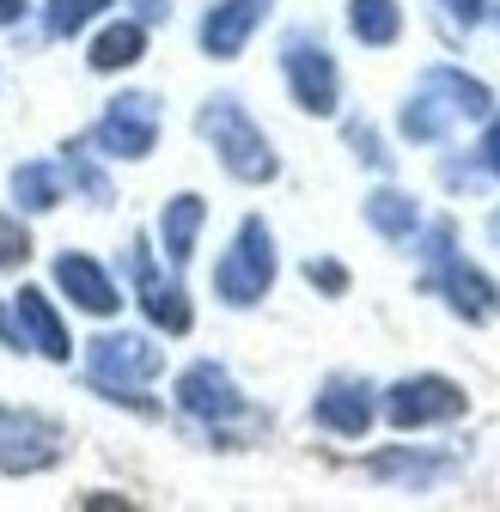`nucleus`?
Wrapping results in <instances>:
<instances>
[{"instance_id": "13", "label": "nucleus", "mask_w": 500, "mask_h": 512, "mask_svg": "<svg viewBox=\"0 0 500 512\" xmlns=\"http://www.w3.org/2000/svg\"><path fill=\"white\" fill-rule=\"evenodd\" d=\"M55 281L68 287V299H74V305H86L92 317H110V311L122 305V299H116V287H110V275L92 263V256H80V250H68V256L55 263Z\"/></svg>"}, {"instance_id": "6", "label": "nucleus", "mask_w": 500, "mask_h": 512, "mask_svg": "<svg viewBox=\"0 0 500 512\" xmlns=\"http://www.w3.org/2000/svg\"><path fill=\"white\" fill-rule=\"evenodd\" d=\"M92 141L110 153V159H147L153 141H159V104L147 92H129V98H116L104 110V122L92 128Z\"/></svg>"}, {"instance_id": "7", "label": "nucleus", "mask_w": 500, "mask_h": 512, "mask_svg": "<svg viewBox=\"0 0 500 512\" xmlns=\"http://www.w3.org/2000/svg\"><path fill=\"white\" fill-rule=\"evenodd\" d=\"M385 415L397 427H433V421L464 415V391H458L452 378H403L397 391L385 397Z\"/></svg>"}, {"instance_id": "26", "label": "nucleus", "mask_w": 500, "mask_h": 512, "mask_svg": "<svg viewBox=\"0 0 500 512\" xmlns=\"http://www.w3.org/2000/svg\"><path fill=\"white\" fill-rule=\"evenodd\" d=\"M135 7H141V19H165V13H171V0H135Z\"/></svg>"}, {"instance_id": "9", "label": "nucleus", "mask_w": 500, "mask_h": 512, "mask_svg": "<svg viewBox=\"0 0 500 512\" xmlns=\"http://www.w3.org/2000/svg\"><path fill=\"white\" fill-rule=\"evenodd\" d=\"M129 263H135V281H141V305H147V317H153L159 330L183 336V330H190V299H183V287L159 281V269H153V256H147L141 238L129 244Z\"/></svg>"}, {"instance_id": "17", "label": "nucleus", "mask_w": 500, "mask_h": 512, "mask_svg": "<svg viewBox=\"0 0 500 512\" xmlns=\"http://www.w3.org/2000/svg\"><path fill=\"white\" fill-rule=\"evenodd\" d=\"M348 25L360 43H397V31H403L397 0H348Z\"/></svg>"}, {"instance_id": "4", "label": "nucleus", "mask_w": 500, "mask_h": 512, "mask_svg": "<svg viewBox=\"0 0 500 512\" xmlns=\"http://www.w3.org/2000/svg\"><path fill=\"white\" fill-rule=\"evenodd\" d=\"M86 366H92V384H98V391H110V397H122V403L147 409V403L135 397V384H147V378L159 372V348L141 342V336H98L92 354H86Z\"/></svg>"}, {"instance_id": "23", "label": "nucleus", "mask_w": 500, "mask_h": 512, "mask_svg": "<svg viewBox=\"0 0 500 512\" xmlns=\"http://www.w3.org/2000/svg\"><path fill=\"white\" fill-rule=\"evenodd\" d=\"M311 281H318V287H330V293H342V287H348V275H342L336 263H311Z\"/></svg>"}, {"instance_id": "20", "label": "nucleus", "mask_w": 500, "mask_h": 512, "mask_svg": "<svg viewBox=\"0 0 500 512\" xmlns=\"http://www.w3.org/2000/svg\"><path fill=\"white\" fill-rule=\"evenodd\" d=\"M13 196H19L25 208H55V202H61L55 165H19V171H13Z\"/></svg>"}, {"instance_id": "5", "label": "nucleus", "mask_w": 500, "mask_h": 512, "mask_svg": "<svg viewBox=\"0 0 500 512\" xmlns=\"http://www.w3.org/2000/svg\"><path fill=\"white\" fill-rule=\"evenodd\" d=\"M61 458V427L37 409H0V476H31Z\"/></svg>"}, {"instance_id": "10", "label": "nucleus", "mask_w": 500, "mask_h": 512, "mask_svg": "<svg viewBox=\"0 0 500 512\" xmlns=\"http://www.w3.org/2000/svg\"><path fill=\"white\" fill-rule=\"evenodd\" d=\"M177 403L190 409V415H202V421H226V415L244 409L238 391H232V378H226L214 360H202V366H190V372L177 378Z\"/></svg>"}, {"instance_id": "1", "label": "nucleus", "mask_w": 500, "mask_h": 512, "mask_svg": "<svg viewBox=\"0 0 500 512\" xmlns=\"http://www.w3.org/2000/svg\"><path fill=\"white\" fill-rule=\"evenodd\" d=\"M202 135L214 141V153H220V165L232 177H244V183H269L275 177V153L263 141V128L244 116L238 98H208L202 104Z\"/></svg>"}, {"instance_id": "15", "label": "nucleus", "mask_w": 500, "mask_h": 512, "mask_svg": "<svg viewBox=\"0 0 500 512\" xmlns=\"http://www.w3.org/2000/svg\"><path fill=\"white\" fill-rule=\"evenodd\" d=\"M13 305H19V324H25V336L37 342V354H49V360H68V330H61L55 305H49L37 287H25Z\"/></svg>"}, {"instance_id": "22", "label": "nucleus", "mask_w": 500, "mask_h": 512, "mask_svg": "<svg viewBox=\"0 0 500 512\" xmlns=\"http://www.w3.org/2000/svg\"><path fill=\"white\" fill-rule=\"evenodd\" d=\"M25 256H31V232H25L19 220L0 214V269H19Z\"/></svg>"}, {"instance_id": "16", "label": "nucleus", "mask_w": 500, "mask_h": 512, "mask_svg": "<svg viewBox=\"0 0 500 512\" xmlns=\"http://www.w3.org/2000/svg\"><path fill=\"white\" fill-rule=\"evenodd\" d=\"M196 232H202V196H177L159 220V238H165V256L171 263H190L196 250Z\"/></svg>"}, {"instance_id": "3", "label": "nucleus", "mask_w": 500, "mask_h": 512, "mask_svg": "<svg viewBox=\"0 0 500 512\" xmlns=\"http://www.w3.org/2000/svg\"><path fill=\"white\" fill-rule=\"evenodd\" d=\"M275 281V244H269V226L263 220H244L232 250L220 256V269H214V287L226 305H257Z\"/></svg>"}, {"instance_id": "12", "label": "nucleus", "mask_w": 500, "mask_h": 512, "mask_svg": "<svg viewBox=\"0 0 500 512\" xmlns=\"http://www.w3.org/2000/svg\"><path fill=\"white\" fill-rule=\"evenodd\" d=\"M433 244H440L433 256H440V287L452 293V305H458L464 317H476V324H482V317H494V287H488L476 269H464V263H452V256H446V244H452V226H440V232H433Z\"/></svg>"}, {"instance_id": "21", "label": "nucleus", "mask_w": 500, "mask_h": 512, "mask_svg": "<svg viewBox=\"0 0 500 512\" xmlns=\"http://www.w3.org/2000/svg\"><path fill=\"white\" fill-rule=\"evenodd\" d=\"M110 0H49V37H74L80 25H92Z\"/></svg>"}, {"instance_id": "19", "label": "nucleus", "mask_w": 500, "mask_h": 512, "mask_svg": "<svg viewBox=\"0 0 500 512\" xmlns=\"http://www.w3.org/2000/svg\"><path fill=\"white\" fill-rule=\"evenodd\" d=\"M366 220L379 226L385 238H409L421 214H415V202H409V196H397V189H379V196L366 202Z\"/></svg>"}, {"instance_id": "28", "label": "nucleus", "mask_w": 500, "mask_h": 512, "mask_svg": "<svg viewBox=\"0 0 500 512\" xmlns=\"http://www.w3.org/2000/svg\"><path fill=\"white\" fill-rule=\"evenodd\" d=\"M494 238H500V214H494Z\"/></svg>"}, {"instance_id": "25", "label": "nucleus", "mask_w": 500, "mask_h": 512, "mask_svg": "<svg viewBox=\"0 0 500 512\" xmlns=\"http://www.w3.org/2000/svg\"><path fill=\"white\" fill-rule=\"evenodd\" d=\"M452 13H458V25H476L482 19V0H452Z\"/></svg>"}, {"instance_id": "8", "label": "nucleus", "mask_w": 500, "mask_h": 512, "mask_svg": "<svg viewBox=\"0 0 500 512\" xmlns=\"http://www.w3.org/2000/svg\"><path fill=\"white\" fill-rule=\"evenodd\" d=\"M287 86L293 98L311 110V116H330L336 110V61L318 49V43H305V37H287Z\"/></svg>"}, {"instance_id": "24", "label": "nucleus", "mask_w": 500, "mask_h": 512, "mask_svg": "<svg viewBox=\"0 0 500 512\" xmlns=\"http://www.w3.org/2000/svg\"><path fill=\"white\" fill-rule=\"evenodd\" d=\"M482 153H488V171H500V116H494V128H488V141H482Z\"/></svg>"}, {"instance_id": "18", "label": "nucleus", "mask_w": 500, "mask_h": 512, "mask_svg": "<svg viewBox=\"0 0 500 512\" xmlns=\"http://www.w3.org/2000/svg\"><path fill=\"white\" fill-rule=\"evenodd\" d=\"M141 49H147V31L141 25H110L92 43V68L98 74H116V68H129V61H141Z\"/></svg>"}, {"instance_id": "2", "label": "nucleus", "mask_w": 500, "mask_h": 512, "mask_svg": "<svg viewBox=\"0 0 500 512\" xmlns=\"http://www.w3.org/2000/svg\"><path fill=\"white\" fill-rule=\"evenodd\" d=\"M482 110H488V92L476 80H464L452 68H433L421 80V92L409 98V110H403V135L409 141H440L458 116H482Z\"/></svg>"}, {"instance_id": "27", "label": "nucleus", "mask_w": 500, "mask_h": 512, "mask_svg": "<svg viewBox=\"0 0 500 512\" xmlns=\"http://www.w3.org/2000/svg\"><path fill=\"white\" fill-rule=\"evenodd\" d=\"M19 13H25V0H0V25H13Z\"/></svg>"}, {"instance_id": "14", "label": "nucleus", "mask_w": 500, "mask_h": 512, "mask_svg": "<svg viewBox=\"0 0 500 512\" xmlns=\"http://www.w3.org/2000/svg\"><path fill=\"white\" fill-rule=\"evenodd\" d=\"M318 421L336 427V433H366L372 427V391L354 378H336L324 384V397H318Z\"/></svg>"}, {"instance_id": "11", "label": "nucleus", "mask_w": 500, "mask_h": 512, "mask_svg": "<svg viewBox=\"0 0 500 512\" xmlns=\"http://www.w3.org/2000/svg\"><path fill=\"white\" fill-rule=\"evenodd\" d=\"M263 13H269V0H220V7L202 19V49L208 55H238L244 49V37L263 25Z\"/></svg>"}]
</instances>
